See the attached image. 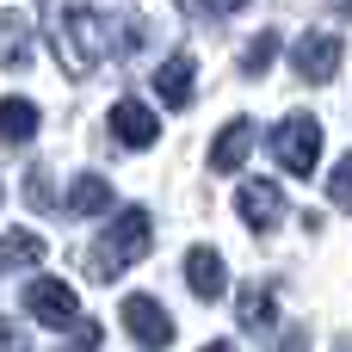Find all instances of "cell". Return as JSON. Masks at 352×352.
<instances>
[{
    "mask_svg": "<svg viewBox=\"0 0 352 352\" xmlns=\"http://www.w3.org/2000/svg\"><path fill=\"white\" fill-rule=\"evenodd\" d=\"M328 204H334V210H352V155L328 173Z\"/></svg>",
    "mask_w": 352,
    "mask_h": 352,
    "instance_id": "18",
    "label": "cell"
},
{
    "mask_svg": "<svg viewBox=\"0 0 352 352\" xmlns=\"http://www.w3.org/2000/svg\"><path fill=\"white\" fill-rule=\"evenodd\" d=\"M37 136V105L31 99H0V148H25Z\"/></svg>",
    "mask_w": 352,
    "mask_h": 352,
    "instance_id": "13",
    "label": "cell"
},
{
    "mask_svg": "<svg viewBox=\"0 0 352 352\" xmlns=\"http://www.w3.org/2000/svg\"><path fill=\"white\" fill-rule=\"evenodd\" d=\"M272 56H278V31H260V37L241 50V74H266V68H272Z\"/></svg>",
    "mask_w": 352,
    "mask_h": 352,
    "instance_id": "17",
    "label": "cell"
},
{
    "mask_svg": "<svg viewBox=\"0 0 352 352\" xmlns=\"http://www.w3.org/2000/svg\"><path fill=\"white\" fill-rule=\"evenodd\" d=\"M68 340H74V352H93V346H99V322H74Z\"/></svg>",
    "mask_w": 352,
    "mask_h": 352,
    "instance_id": "22",
    "label": "cell"
},
{
    "mask_svg": "<svg viewBox=\"0 0 352 352\" xmlns=\"http://www.w3.org/2000/svg\"><path fill=\"white\" fill-rule=\"evenodd\" d=\"M272 352H309V334H303V328H285V334L272 340Z\"/></svg>",
    "mask_w": 352,
    "mask_h": 352,
    "instance_id": "23",
    "label": "cell"
},
{
    "mask_svg": "<svg viewBox=\"0 0 352 352\" xmlns=\"http://www.w3.org/2000/svg\"><path fill=\"white\" fill-rule=\"evenodd\" d=\"M248 148H254V124H248V118H229V124L217 130V142H210V167H217V173H235V167L248 161Z\"/></svg>",
    "mask_w": 352,
    "mask_h": 352,
    "instance_id": "10",
    "label": "cell"
},
{
    "mask_svg": "<svg viewBox=\"0 0 352 352\" xmlns=\"http://www.w3.org/2000/svg\"><path fill=\"white\" fill-rule=\"evenodd\" d=\"M340 12H352V0H340Z\"/></svg>",
    "mask_w": 352,
    "mask_h": 352,
    "instance_id": "27",
    "label": "cell"
},
{
    "mask_svg": "<svg viewBox=\"0 0 352 352\" xmlns=\"http://www.w3.org/2000/svg\"><path fill=\"white\" fill-rule=\"evenodd\" d=\"M62 210H74V217H99V210H111V186H105L99 173H80V179L68 186Z\"/></svg>",
    "mask_w": 352,
    "mask_h": 352,
    "instance_id": "15",
    "label": "cell"
},
{
    "mask_svg": "<svg viewBox=\"0 0 352 352\" xmlns=\"http://www.w3.org/2000/svg\"><path fill=\"white\" fill-rule=\"evenodd\" d=\"M0 352H31V334H19V322L0 316Z\"/></svg>",
    "mask_w": 352,
    "mask_h": 352,
    "instance_id": "21",
    "label": "cell"
},
{
    "mask_svg": "<svg viewBox=\"0 0 352 352\" xmlns=\"http://www.w3.org/2000/svg\"><path fill=\"white\" fill-rule=\"evenodd\" d=\"M0 68H31V19L25 12H0Z\"/></svg>",
    "mask_w": 352,
    "mask_h": 352,
    "instance_id": "12",
    "label": "cell"
},
{
    "mask_svg": "<svg viewBox=\"0 0 352 352\" xmlns=\"http://www.w3.org/2000/svg\"><path fill=\"white\" fill-rule=\"evenodd\" d=\"M179 6H186V12H192V19H210V12H217V6H210V0H179Z\"/></svg>",
    "mask_w": 352,
    "mask_h": 352,
    "instance_id": "24",
    "label": "cell"
},
{
    "mask_svg": "<svg viewBox=\"0 0 352 352\" xmlns=\"http://www.w3.org/2000/svg\"><path fill=\"white\" fill-rule=\"evenodd\" d=\"M25 204H37V210H50V204H56V192H50V173H43V167H31V173H25Z\"/></svg>",
    "mask_w": 352,
    "mask_h": 352,
    "instance_id": "19",
    "label": "cell"
},
{
    "mask_svg": "<svg viewBox=\"0 0 352 352\" xmlns=\"http://www.w3.org/2000/svg\"><path fill=\"white\" fill-rule=\"evenodd\" d=\"M50 50H56V62H62L68 80H87L105 62V50H111L105 12H93L80 0H50Z\"/></svg>",
    "mask_w": 352,
    "mask_h": 352,
    "instance_id": "1",
    "label": "cell"
},
{
    "mask_svg": "<svg viewBox=\"0 0 352 352\" xmlns=\"http://www.w3.org/2000/svg\"><path fill=\"white\" fill-rule=\"evenodd\" d=\"M192 93H198V62L179 50V56H167V62L155 68V99H161V105H173V111H186V105H192Z\"/></svg>",
    "mask_w": 352,
    "mask_h": 352,
    "instance_id": "8",
    "label": "cell"
},
{
    "mask_svg": "<svg viewBox=\"0 0 352 352\" xmlns=\"http://www.w3.org/2000/svg\"><path fill=\"white\" fill-rule=\"evenodd\" d=\"M148 248H155V217H148L142 204H130V210H118L111 229L87 248V278L111 285L118 272H130L136 260H148Z\"/></svg>",
    "mask_w": 352,
    "mask_h": 352,
    "instance_id": "2",
    "label": "cell"
},
{
    "mask_svg": "<svg viewBox=\"0 0 352 352\" xmlns=\"http://www.w3.org/2000/svg\"><path fill=\"white\" fill-rule=\"evenodd\" d=\"M223 6H229V12H241V6H248V0H223Z\"/></svg>",
    "mask_w": 352,
    "mask_h": 352,
    "instance_id": "26",
    "label": "cell"
},
{
    "mask_svg": "<svg viewBox=\"0 0 352 352\" xmlns=\"http://www.w3.org/2000/svg\"><path fill=\"white\" fill-rule=\"evenodd\" d=\"M235 316H241V328H248V334L272 328V322H278V297H272V285H248V291L235 297Z\"/></svg>",
    "mask_w": 352,
    "mask_h": 352,
    "instance_id": "14",
    "label": "cell"
},
{
    "mask_svg": "<svg viewBox=\"0 0 352 352\" xmlns=\"http://www.w3.org/2000/svg\"><path fill=\"white\" fill-rule=\"evenodd\" d=\"M142 43H148V25H142V19H124V25H118V50H124V56H136Z\"/></svg>",
    "mask_w": 352,
    "mask_h": 352,
    "instance_id": "20",
    "label": "cell"
},
{
    "mask_svg": "<svg viewBox=\"0 0 352 352\" xmlns=\"http://www.w3.org/2000/svg\"><path fill=\"white\" fill-rule=\"evenodd\" d=\"M124 328H130V340L136 346H148V352H161L167 340H173V322H167V309L155 303V297H124Z\"/></svg>",
    "mask_w": 352,
    "mask_h": 352,
    "instance_id": "7",
    "label": "cell"
},
{
    "mask_svg": "<svg viewBox=\"0 0 352 352\" xmlns=\"http://www.w3.org/2000/svg\"><path fill=\"white\" fill-rule=\"evenodd\" d=\"M111 136H118L124 148H148V142L161 136V124H155V111H148L142 99H118V105H111Z\"/></svg>",
    "mask_w": 352,
    "mask_h": 352,
    "instance_id": "9",
    "label": "cell"
},
{
    "mask_svg": "<svg viewBox=\"0 0 352 352\" xmlns=\"http://www.w3.org/2000/svg\"><path fill=\"white\" fill-rule=\"evenodd\" d=\"M186 285H192L204 303H217V297H223V285H229L223 254H217V248H192V254H186Z\"/></svg>",
    "mask_w": 352,
    "mask_h": 352,
    "instance_id": "11",
    "label": "cell"
},
{
    "mask_svg": "<svg viewBox=\"0 0 352 352\" xmlns=\"http://www.w3.org/2000/svg\"><path fill=\"white\" fill-rule=\"evenodd\" d=\"M204 352H235V346H229V340H217V346H204Z\"/></svg>",
    "mask_w": 352,
    "mask_h": 352,
    "instance_id": "25",
    "label": "cell"
},
{
    "mask_svg": "<svg viewBox=\"0 0 352 352\" xmlns=\"http://www.w3.org/2000/svg\"><path fill=\"white\" fill-rule=\"evenodd\" d=\"M235 210H241V223H248L254 235H272V229L285 223V192H278V179H241Z\"/></svg>",
    "mask_w": 352,
    "mask_h": 352,
    "instance_id": "4",
    "label": "cell"
},
{
    "mask_svg": "<svg viewBox=\"0 0 352 352\" xmlns=\"http://www.w3.org/2000/svg\"><path fill=\"white\" fill-rule=\"evenodd\" d=\"M25 309H31L43 328H74V322H80V297H74L62 278H31V285H25Z\"/></svg>",
    "mask_w": 352,
    "mask_h": 352,
    "instance_id": "5",
    "label": "cell"
},
{
    "mask_svg": "<svg viewBox=\"0 0 352 352\" xmlns=\"http://www.w3.org/2000/svg\"><path fill=\"white\" fill-rule=\"evenodd\" d=\"M37 260H43V235H31V229H12V235H0V272L37 266Z\"/></svg>",
    "mask_w": 352,
    "mask_h": 352,
    "instance_id": "16",
    "label": "cell"
},
{
    "mask_svg": "<svg viewBox=\"0 0 352 352\" xmlns=\"http://www.w3.org/2000/svg\"><path fill=\"white\" fill-rule=\"evenodd\" d=\"M291 68H297V80H309V87L334 80V68H340V37H328V31L297 37V43H291Z\"/></svg>",
    "mask_w": 352,
    "mask_h": 352,
    "instance_id": "6",
    "label": "cell"
},
{
    "mask_svg": "<svg viewBox=\"0 0 352 352\" xmlns=\"http://www.w3.org/2000/svg\"><path fill=\"white\" fill-rule=\"evenodd\" d=\"M266 148L278 155V167H285V173H297V179H303V173H316V161H322V124H316L309 111H291V118L266 136Z\"/></svg>",
    "mask_w": 352,
    "mask_h": 352,
    "instance_id": "3",
    "label": "cell"
}]
</instances>
